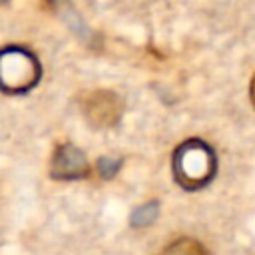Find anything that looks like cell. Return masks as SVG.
Instances as JSON below:
<instances>
[{
    "label": "cell",
    "instance_id": "cell-8",
    "mask_svg": "<svg viewBox=\"0 0 255 255\" xmlns=\"http://www.w3.org/2000/svg\"><path fill=\"white\" fill-rule=\"evenodd\" d=\"M251 102H253V106H255V78H253V82H251Z\"/></svg>",
    "mask_w": 255,
    "mask_h": 255
},
{
    "label": "cell",
    "instance_id": "cell-6",
    "mask_svg": "<svg viewBox=\"0 0 255 255\" xmlns=\"http://www.w3.org/2000/svg\"><path fill=\"white\" fill-rule=\"evenodd\" d=\"M155 215H157V203L155 201H149V203H145V205H141V207H137L133 211L131 223L135 227H145L147 223H151L155 219Z\"/></svg>",
    "mask_w": 255,
    "mask_h": 255
},
{
    "label": "cell",
    "instance_id": "cell-2",
    "mask_svg": "<svg viewBox=\"0 0 255 255\" xmlns=\"http://www.w3.org/2000/svg\"><path fill=\"white\" fill-rule=\"evenodd\" d=\"M40 76V68L34 60L32 54L24 50H6L0 60V80L6 90L20 92L28 90L30 86L36 84Z\"/></svg>",
    "mask_w": 255,
    "mask_h": 255
},
{
    "label": "cell",
    "instance_id": "cell-5",
    "mask_svg": "<svg viewBox=\"0 0 255 255\" xmlns=\"http://www.w3.org/2000/svg\"><path fill=\"white\" fill-rule=\"evenodd\" d=\"M161 255H209L201 243L193 241V239H177L173 243H169Z\"/></svg>",
    "mask_w": 255,
    "mask_h": 255
},
{
    "label": "cell",
    "instance_id": "cell-3",
    "mask_svg": "<svg viewBox=\"0 0 255 255\" xmlns=\"http://www.w3.org/2000/svg\"><path fill=\"white\" fill-rule=\"evenodd\" d=\"M86 120L96 128H110L122 116V100L110 90L90 92L82 104Z\"/></svg>",
    "mask_w": 255,
    "mask_h": 255
},
{
    "label": "cell",
    "instance_id": "cell-1",
    "mask_svg": "<svg viewBox=\"0 0 255 255\" xmlns=\"http://www.w3.org/2000/svg\"><path fill=\"white\" fill-rule=\"evenodd\" d=\"M215 171V157L201 141H187L173 157V175L185 187H197L209 181Z\"/></svg>",
    "mask_w": 255,
    "mask_h": 255
},
{
    "label": "cell",
    "instance_id": "cell-7",
    "mask_svg": "<svg viewBox=\"0 0 255 255\" xmlns=\"http://www.w3.org/2000/svg\"><path fill=\"white\" fill-rule=\"evenodd\" d=\"M118 165H120L118 161H114V159H110V157H102V159L98 161V171H100L104 177H110V175L116 173Z\"/></svg>",
    "mask_w": 255,
    "mask_h": 255
},
{
    "label": "cell",
    "instance_id": "cell-4",
    "mask_svg": "<svg viewBox=\"0 0 255 255\" xmlns=\"http://www.w3.org/2000/svg\"><path fill=\"white\" fill-rule=\"evenodd\" d=\"M50 169L56 179H78L88 173V161L78 147L66 143L56 149Z\"/></svg>",
    "mask_w": 255,
    "mask_h": 255
}]
</instances>
